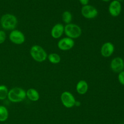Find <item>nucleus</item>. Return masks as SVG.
Here are the masks:
<instances>
[{
  "instance_id": "4468645a",
  "label": "nucleus",
  "mask_w": 124,
  "mask_h": 124,
  "mask_svg": "<svg viewBox=\"0 0 124 124\" xmlns=\"http://www.w3.org/2000/svg\"><path fill=\"white\" fill-rule=\"evenodd\" d=\"M88 89V85L87 82L84 80L79 81L76 85V90L80 94H84L86 93Z\"/></svg>"
},
{
  "instance_id": "6e6552de",
  "label": "nucleus",
  "mask_w": 124,
  "mask_h": 124,
  "mask_svg": "<svg viewBox=\"0 0 124 124\" xmlns=\"http://www.w3.org/2000/svg\"><path fill=\"white\" fill-rule=\"evenodd\" d=\"M74 40L69 37H64L60 39L58 42V47L62 50L66 51L71 49L74 46Z\"/></svg>"
},
{
  "instance_id": "f257e3e1",
  "label": "nucleus",
  "mask_w": 124,
  "mask_h": 124,
  "mask_svg": "<svg viewBox=\"0 0 124 124\" xmlns=\"http://www.w3.org/2000/svg\"><path fill=\"white\" fill-rule=\"evenodd\" d=\"M26 97V92L20 87H14L9 91L8 97L9 100L13 103L23 101Z\"/></svg>"
},
{
  "instance_id": "423d86ee",
  "label": "nucleus",
  "mask_w": 124,
  "mask_h": 124,
  "mask_svg": "<svg viewBox=\"0 0 124 124\" xmlns=\"http://www.w3.org/2000/svg\"><path fill=\"white\" fill-rule=\"evenodd\" d=\"M62 102L63 106L67 108H70L75 106V99L73 94L69 92H63L61 96Z\"/></svg>"
},
{
  "instance_id": "393cba45",
  "label": "nucleus",
  "mask_w": 124,
  "mask_h": 124,
  "mask_svg": "<svg viewBox=\"0 0 124 124\" xmlns=\"http://www.w3.org/2000/svg\"><path fill=\"white\" fill-rule=\"evenodd\" d=\"M7 124V123H5V124Z\"/></svg>"
},
{
  "instance_id": "9d476101",
  "label": "nucleus",
  "mask_w": 124,
  "mask_h": 124,
  "mask_svg": "<svg viewBox=\"0 0 124 124\" xmlns=\"http://www.w3.org/2000/svg\"><path fill=\"white\" fill-rule=\"evenodd\" d=\"M122 11V5L120 1L117 0L112 1L108 6V12L109 14L113 16H118Z\"/></svg>"
},
{
  "instance_id": "dca6fc26",
  "label": "nucleus",
  "mask_w": 124,
  "mask_h": 124,
  "mask_svg": "<svg viewBox=\"0 0 124 124\" xmlns=\"http://www.w3.org/2000/svg\"><path fill=\"white\" fill-rule=\"evenodd\" d=\"M47 57L49 61L53 64L58 63L61 61V57L60 55L55 53H52L49 54Z\"/></svg>"
},
{
  "instance_id": "6ab92c4d",
  "label": "nucleus",
  "mask_w": 124,
  "mask_h": 124,
  "mask_svg": "<svg viewBox=\"0 0 124 124\" xmlns=\"http://www.w3.org/2000/svg\"><path fill=\"white\" fill-rule=\"evenodd\" d=\"M118 78L119 82L123 85H124V71L119 72Z\"/></svg>"
},
{
  "instance_id": "1a4fd4ad",
  "label": "nucleus",
  "mask_w": 124,
  "mask_h": 124,
  "mask_svg": "<svg viewBox=\"0 0 124 124\" xmlns=\"http://www.w3.org/2000/svg\"><path fill=\"white\" fill-rule=\"evenodd\" d=\"M111 69L115 73H119L124 69V61L121 57H116L113 59L110 63Z\"/></svg>"
},
{
  "instance_id": "a211bd4d",
  "label": "nucleus",
  "mask_w": 124,
  "mask_h": 124,
  "mask_svg": "<svg viewBox=\"0 0 124 124\" xmlns=\"http://www.w3.org/2000/svg\"><path fill=\"white\" fill-rule=\"evenodd\" d=\"M62 19L64 23L67 24L70 23L72 19L71 13L68 11H64L62 15Z\"/></svg>"
},
{
  "instance_id": "9b49d317",
  "label": "nucleus",
  "mask_w": 124,
  "mask_h": 124,
  "mask_svg": "<svg viewBox=\"0 0 124 124\" xmlns=\"http://www.w3.org/2000/svg\"><path fill=\"white\" fill-rule=\"evenodd\" d=\"M114 51V46L110 42H108L105 43L101 46L100 52L104 57H109L113 53Z\"/></svg>"
},
{
  "instance_id": "ddd939ff",
  "label": "nucleus",
  "mask_w": 124,
  "mask_h": 124,
  "mask_svg": "<svg viewBox=\"0 0 124 124\" xmlns=\"http://www.w3.org/2000/svg\"><path fill=\"white\" fill-rule=\"evenodd\" d=\"M26 97L32 101H37L40 98L38 92L34 88H29L26 91Z\"/></svg>"
},
{
  "instance_id": "2eb2a0df",
  "label": "nucleus",
  "mask_w": 124,
  "mask_h": 124,
  "mask_svg": "<svg viewBox=\"0 0 124 124\" xmlns=\"http://www.w3.org/2000/svg\"><path fill=\"white\" fill-rule=\"evenodd\" d=\"M9 112L7 108L4 106L0 105V122H3L7 120Z\"/></svg>"
},
{
  "instance_id": "4be33fe9",
  "label": "nucleus",
  "mask_w": 124,
  "mask_h": 124,
  "mask_svg": "<svg viewBox=\"0 0 124 124\" xmlns=\"http://www.w3.org/2000/svg\"><path fill=\"white\" fill-rule=\"evenodd\" d=\"M80 105V103L79 101H76L75 103V105H76V106L78 107V106H79Z\"/></svg>"
},
{
  "instance_id": "7ed1b4c3",
  "label": "nucleus",
  "mask_w": 124,
  "mask_h": 124,
  "mask_svg": "<svg viewBox=\"0 0 124 124\" xmlns=\"http://www.w3.org/2000/svg\"><path fill=\"white\" fill-rule=\"evenodd\" d=\"M30 54L34 60L37 62L45 61L47 57V54L44 48L40 46L34 45L30 49Z\"/></svg>"
},
{
  "instance_id": "f3484780",
  "label": "nucleus",
  "mask_w": 124,
  "mask_h": 124,
  "mask_svg": "<svg viewBox=\"0 0 124 124\" xmlns=\"http://www.w3.org/2000/svg\"><path fill=\"white\" fill-rule=\"evenodd\" d=\"M9 90L7 87L4 85H0V100H3L8 97Z\"/></svg>"
},
{
  "instance_id": "39448f33",
  "label": "nucleus",
  "mask_w": 124,
  "mask_h": 124,
  "mask_svg": "<svg viewBox=\"0 0 124 124\" xmlns=\"http://www.w3.org/2000/svg\"><path fill=\"white\" fill-rule=\"evenodd\" d=\"M81 13L82 15L87 19L94 18L98 15L97 10L93 6L90 5L83 6L81 9Z\"/></svg>"
},
{
  "instance_id": "20e7f679",
  "label": "nucleus",
  "mask_w": 124,
  "mask_h": 124,
  "mask_svg": "<svg viewBox=\"0 0 124 124\" xmlns=\"http://www.w3.org/2000/svg\"><path fill=\"white\" fill-rule=\"evenodd\" d=\"M64 32L66 35L70 38H78L81 34L82 31L79 26L73 23H69L64 27Z\"/></svg>"
},
{
  "instance_id": "f03ea898",
  "label": "nucleus",
  "mask_w": 124,
  "mask_h": 124,
  "mask_svg": "<svg viewBox=\"0 0 124 124\" xmlns=\"http://www.w3.org/2000/svg\"><path fill=\"white\" fill-rule=\"evenodd\" d=\"M0 23L3 29L7 30H14L17 25V19L14 15L6 14L1 17Z\"/></svg>"
},
{
  "instance_id": "f8f14e48",
  "label": "nucleus",
  "mask_w": 124,
  "mask_h": 124,
  "mask_svg": "<svg viewBox=\"0 0 124 124\" xmlns=\"http://www.w3.org/2000/svg\"><path fill=\"white\" fill-rule=\"evenodd\" d=\"M64 27L62 24L57 23L55 24L52 28L51 31V35L55 39L59 38L64 32Z\"/></svg>"
},
{
  "instance_id": "aec40b11",
  "label": "nucleus",
  "mask_w": 124,
  "mask_h": 124,
  "mask_svg": "<svg viewBox=\"0 0 124 124\" xmlns=\"http://www.w3.org/2000/svg\"><path fill=\"white\" fill-rule=\"evenodd\" d=\"M6 33L3 31H0V44H2L6 39Z\"/></svg>"
},
{
  "instance_id": "b1692460",
  "label": "nucleus",
  "mask_w": 124,
  "mask_h": 124,
  "mask_svg": "<svg viewBox=\"0 0 124 124\" xmlns=\"http://www.w3.org/2000/svg\"><path fill=\"white\" fill-rule=\"evenodd\" d=\"M118 0V1H120V2H121V1H123V0Z\"/></svg>"
},
{
  "instance_id": "5701e85b",
  "label": "nucleus",
  "mask_w": 124,
  "mask_h": 124,
  "mask_svg": "<svg viewBox=\"0 0 124 124\" xmlns=\"http://www.w3.org/2000/svg\"><path fill=\"white\" fill-rule=\"evenodd\" d=\"M103 1H104V2H107V1H109L110 0H102Z\"/></svg>"
},
{
  "instance_id": "412c9836",
  "label": "nucleus",
  "mask_w": 124,
  "mask_h": 124,
  "mask_svg": "<svg viewBox=\"0 0 124 124\" xmlns=\"http://www.w3.org/2000/svg\"><path fill=\"white\" fill-rule=\"evenodd\" d=\"M79 2L82 5L84 6V5H88V3H89V0H79Z\"/></svg>"
},
{
  "instance_id": "0eeeda50",
  "label": "nucleus",
  "mask_w": 124,
  "mask_h": 124,
  "mask_svg": "<svg viewBox=\"0 0 124 124\" xmlns=\"http://www.w3.org/2000/svg\"><path fill=\"white\" fill-rule=\"evenodd\" d=\"M9 39L13 43L17 45H21L25 41V36L20 31L13 30L9 34Z\"/></svg>"
}]
</instances>
